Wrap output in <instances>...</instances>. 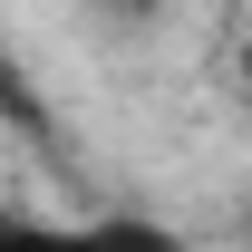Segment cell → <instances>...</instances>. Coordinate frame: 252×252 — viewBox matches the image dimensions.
I'll return each mask as SVG.
<instances>
[{"instance_id": "obj_1", "label": "cell", "mask_w": 252, "mask_h": 252, "mask_svg": "<svg viewBox=\"0 0 252 252\" xmlns=\"http://www.w3.org/2000/svg\"><path fill=\"white\" fill-rule=\"evenodd\" d=\"M0 252H107L97 243V223H0Z\"/></svg>"}, {"instance_id": "obj_2", "label": "cell", "mask_w": 252, "mask_h": 252, "mask_svg": "<svg viewBox=\"0 0 252 252\" xmlns=\"http://www.w3.org/2000/svg\"><path fill=\"white\" fill-rule=\"evenodd\" d=\"M233 78H243V88H252V30L233 39Z\"/></svg>"}, {"instance_id": "obj_3", "label": "cell", "mask_w": 252, "mask_h": 252, "mask_svg": "<svg viewBox=\"0 0 252 252\" xmlns=\"http://www.w3.org/2000/svg\"><path fill=\"white\" fill-rule=\"evenodd\" d=\"M243 252H252V223H243Z\"/></svg>"}]
</instances>
